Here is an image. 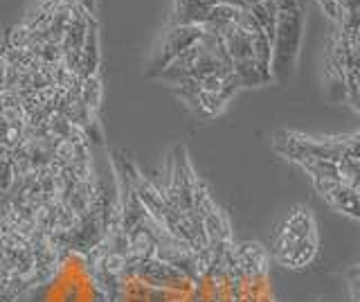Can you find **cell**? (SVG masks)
<instances>
[{"label": "cell", "instance_id": "cell-1", "mask_svg": "<svg viewBox=\"0 0 360 302\" xmlns=\"http://www.w3.org/2000/svg\"><path fill=\"white\" fill-rule=\"evenodd\" d=\"M155 80L172 86L176 95L200 118L219 115L234 93L243 88L219 37L212 32H205Z\"/></svg>", "mask_w": 360, "mask_h": 302}, {"label": "cell", "instance_id": "cell-2", "mask_svg": "<svg viewBox=\"0 0 360 302\" xmlns=\"http://www.w3.org/2000/svg\"><path fill=\"white\" fill-rule=\"evenodd\" d=\"M202 30L219 37L243 88L270 82V41L250 12L221 3L212 9Z\"/></svg>", "mask_w": 360, "mask_h": 302}, {"label": "cell", "instance_id": "cell-3", "mask_svg": "<svg viewBox=\"0 0 360 302\" xmlns=\"http://www.w3.org/2000/svg\"><path fill=\"white\" fill-rule=\"evenodd\" d=\"M318 223L307 206H297L275 230L268 257H273L279 266L288 268V271H302L313 264L318 257Z\"/></svg>", "mask_w": 360, "mask_h": 302}, {"label": "cell", "instance_id": "cell-4", "mask_svg": "<svg viewBox=\"0 0 360 302\" xmlns=\"http://www.w3.org/2000/svg\"><path fill=\"white\" fill-rule=\"evenodd\" d=\"M307 9L304 0H277L275 34L270 43V82L286 86L297 68Z\"/></svg>", "mask_w": 360, "mask_h": 302}, {"label": "cell", "instance_id": "cell-5", "mask_svg": "<svg viewBox=\"0 0 360 302\" xmlns=\"http://www.w3.org/2000/svg\"><path fill=\"white\" fill-rule=\"evenodd\" d=\"M277 153H307L313 158L331 161L338 165H356L358 158V133L352 136H338L326 140H313L295 131H277L273 138Z\"/></svg>", "mask_w": 360, "mask_h": 302}, {"label": "cell", "instance_id": "cell-6", "mask_svg": "<svg viewBox=\"0 0 360 302\" xmlns=\"http://www.w3.org/2000/svg\"><path fill=\"white\" fill-rule=\"evenodd\" d=\"M202 34H205V30L200 25H172L165 32V37L158 43V48L153 50L151 59L144 68V75L149 77V80H155L169 63L178 59L185 50H189Z\"/></svg>", "mask_w": 360, "mask_h": 302}, {"label": "cell", "instance_id": "cell-7", "mask_svg": "<svg viewBox=\"0 0 360 302\" xmlns=\"http://www.w3.org/2000/svg\"><path fill=\"white\" fill-rule=\"evenodd\" d=\"M315 189L338 212H342V215L352 219H358V187L345 185L340 181H326V183H315Z\"/></svg>", "mask_w": 360, "mask_h": 302}, {"label": "cell", "instance_id": "cell-8", "mask_svg": "<svg viewBox=\"0 0 360 302\" xmlns=\"http://www.w3.org/2000/svg\"><path fill=\"white\" fill-rule=\"evenodd\" d=\"M221 5V0H174L172 25H205L212 9Z\"/></svg>", "mask_w": 360, "mask_h": 302}, {"label": "cell", "instance_id": "cell-9", "mask_svg": "<svg viewBox=\"0 0 360 302\" xmlns=\"http://www.w3.org/2000/svg\"><path fill=\"white\" fill-rule=\"evenodd\" d=\"M59 3H65V5H79L82 9H86L88 14L95 16V0H59Z\"/></svg>", "mask_w": 360, "mask_h": 302}]
</instances>
